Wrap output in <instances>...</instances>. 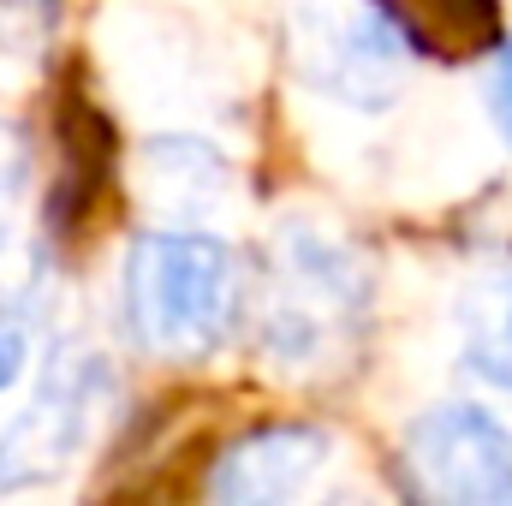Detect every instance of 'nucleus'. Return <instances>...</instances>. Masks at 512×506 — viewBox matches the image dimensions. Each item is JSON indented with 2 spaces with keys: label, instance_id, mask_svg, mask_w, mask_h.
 <instances>
[{
  "label": "nucleus",
  "instance_id": "nucleus-6",
  "mask_svg": "<svg viewBox=\"0 0 512 506\" xmlns=\"http://www.w3.org/2000/svg\"><path fill=\"white\" fill-rule=\"evenodd\" d=\"M370 12H382L387 30L423 60H477L507 42L501 0H370Z\"/></svg>",
  "mask_w": 512,
  "mask_h": 506
},
{
  "label": "nucleus",
  "instance_id": "nucleus-9",
  "mask_svg": "<svg viewBox=\"0 0 512 506\" xmlns=\"http://www.w3.org/2000/svg\"><path fill=\"white\" fill-rule=\"evenodd\" d=\"M489 108H495V126L512 137V36L501 42V60H495V78H489Z\"/></svg>",
  "mask_w": 512,
  "mask_h": 506
},
{
  "label": "nucleus",
  "instance_id": "nucleus-3",
  "mask_svg": "<svg viewBox=\"0 0 512 506\" xmlns=\"http://www.w3.org/2000/svg\"><path fill=\"white\" fill-rule=\"evenodd\" d=\"M114 381L108 364L84 346H60L30 387L24 411L0 429V495L54 483L96 435V417L108 411Z\"/></svg>",
  "mask_w": 512,
  "mask_h": 506
},
{
  "label": "nucleus",
  "instance_id": "nucleus-7",
  "mask_svg": "<svg viewBox=\"0 0 512 506\" xmlns=\"http://www.w3.org/2000/svg\"><path fill=\"white\" fill-rule=\"evenodd\" d=\"M465 358L483 381L512 393V268H495L465 298Z\"/></svg>",
  "mask_w": 512,
  "mask_h": 506
},
{
  "label": "nucleus",
  "instance_id": "nucleus-5",
  "mask_svg": "<svg viewBox=\"0 0 512 506\" xmlns=\"http://www.w3.org/2000/svg\"><path fill=\"white\" fill-rule=\"evenodd\" d=\"M328 465H334L328 429H316V423H262V429L221 447V459L209 471V495L227 506H280L310 495Z\"/></svg>",
  "mask_w": 512,
  "mask_h": 506
},
{
  "label": "nucleus",
  "instance_id": "nucleus-4",
  "mask_svg": "<svg viewBox=\"0 0 512 506\" xmlns=\"http://www.w3.org/2000/svg\"><path fill=\"white\" fill-rule=\"evenodd\" d=\"M399 477H405V495L417 501H512V423L471 399L429 405L423 417H411L399 441Z\"/></svg>",
  "mask_w": 512,
  "mask_h": 506
},
{
  "label": "nucleus",
  "instance_id": "nucleus-8",
  "mask_svg": "<svg viewBox=\"0 0 512 506\" xmlns=\"http://www.w3.org/2000/svg\"><path fill=\"white\" fill-rule=\"evenodd\" d=\"M30 346H36L30 298H6V304H0V393L18 387V376L30 370Z\"/></svg>",
  "mask_w": 512,
  "mask_h": 506
},
{
  "label": "nucleus",
  "instance_id": "nucleus-1",
  "mask_svg": "<svg viewBox=\"0 0 512 506\" xmlns=\"http://www.w3.org/2000/svg\"><path fill=\"white\" fill-rule=\"evenodd\" d=\"M370 328V268L322 221H286L251 280V340L286 381H334L358 370Z\"/></svg>",
  "mask_w": 512,
  "mask_h": 506
},
{
  "label": "nucleus",
  "instance_id": "nucleus-2",
  "mask_svg": "<svg viewBox=\"0 0 512 506\" xmlns=\"http://www.w3.org/2000/svg\"><path fill=\"white\" fill-rule=\"evenodd\" d=\"M251 280L221 233L149 227L120 268V322L155 364H209L251 322Z\"/></svg>",
  "mask_w": 512,
  "mask_h": 506
}]
</instances>
